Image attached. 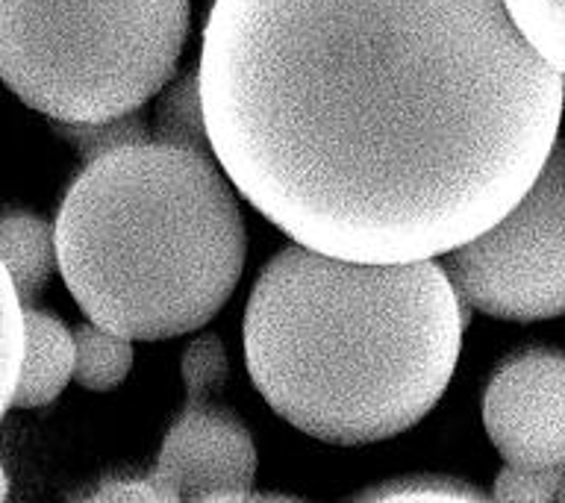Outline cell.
<instances>
[{"mask_svg":"<svg viewBox=\"0 0 565 503\" xmlns=\"http://www.w3.org/2000/svg\"><path fill=\"white\" fill-rule=\"evenodd\" d=\"M198 83L212 157L295 245L415 263L521 201L565 79L503 0H212Z\"/></svg>","mask_w":565,"mask_h":503,"instance_id":"obj_1","label":"cell"},{"mask_svg":"<svg viewBox=\"0 0 565 503\" xmlns=\"http://www.w3.org/2000/svg\"><path fill=\"white\" fill-rule=\"evenodd\" d=\"M468 309L436 259L356 263L286 247L247 300V371L274 413L312 439H392L445 395Z\"/></svg>","mask_w":565,"mask_h":503,"instance_id":"obj_2","label":"cell"},{"mask_svg":"<svg viewBox=\"0 0 565 503\" xmlns=\"http://www.w3.org/2000/svg\"><path fill=\"white\" fill-rule=\"evenodd\" d=\"M56 268L79 309L124 339L210 324L236 291L247 236L212 157L145 141L86 162L56 224Z\"/></svg>","mask_w":565,"mask_h":503,"instance_id":"obj_3","label":"cell"},{"mask_svg":"<svg viewBox=\"0 0 565 503\" xmlns=\"http://www.w3.org/2000/svg\"><path fill=\"white\" fill-rule=\"evenodd\" d=\"M189 0H0V79L53 121H104L166 86Z\"/></svg>","mask_w":565,"mask_h":503,"instance_id":"obj_4","label":"cell"},{"mask_svg":"<svg viewBox=\"0 0 565 503\" xmlns=\"http://www.w3.org/2000/svg\"><path fill=\"white\" fill-rule=\"evenodd\" d=\"M450 286L466 307L501 321H547L565 309V159L556 141L510 212L450 247Z\"/></svg>","mask_w":565,"mask_h":503,"instance_id":"obj_5","label":"cell"},{"mask_svg":"<svg viewBox=\"0 0 565 503\" xmlns=\"http://www.w3.org/2000/svg\"><path fill=\"white\" fill-rule=\"evenodd\" d=\"M483 424L507 465H565V356L527 351L494 371Z\"/></svg>","mask_w":565,"mask_h":503,"instance_id":"obj_6","label":"cell"},{"mask_svg":"<svg viewBox=\"0 0 565 503\" xmlns=\"http://www.w3.org/2000/svg\"><path fill=\"white\" fill-rule=\"evenodd\" d=\"M256 477V448L233 415L189 406L168 430L148 477L162 501H247Z\"/></svg>","mask_w":565,"mask_h":503,"instance_id":"obj_7","label":"cell"},{"mask_svg":"<svg viewBox=\"0 0 565 503\" xmlns=\"http://www.w3.org/2000/svg\"><path fill=\"white\" fill-rule=\"evenodd\" d=\"M24 315V353L9 404L35 409L60 397L74 371V335L51 312L21 307Z\"/></svg>","mask_w":565,"mask_h":503,"instance_id":"obj_8","label":"cell"},{"mask_svg":"<svg viewBox=\"0 0 565 503\" xmlns=\"http://www.w3.org/2000/svg\"><path fill=\"white\" fill-rule=\"evenodd\" d=\"M0 263L7 268L21 307H30L56 271L53 224L15 212L0 218Z\"/></svg>","mask_w":565,"mask_h":503,"instance_id":"obj_9","label":"cell"},{"mask_svg":"<svg viewBox=\"0 0 565 503\" xmlns=\"http://www.w3.org/2000/svg\"><path fill=\"white\" fill-rule=\"evenodd\" d=\"M157 95L159 100L157 113H153V139L159 145H171V148L194 150V153L212 157L206 121H203L198 71H189V74H180L177 79H168Z\"/></svg>","mask_w":565,"mask_h":503,"instance_id":"obj_10","label":"cell"},{"mask_svg":"<svg viewBox=\"0 0 565 503\" xmlns=\"http://www.w3.org/2000/svg\"><path fill=\"white\" fill-rule=\"evenodd\" d=\"M132 368V339L104 327L83 324L74 330V371L71 377L88 392H113Z\"/></svg>","mask_w":565,"mask_h":503,"instance_id":"obj_11","label":"cell"},{"mask_svg":"<svg viewBox=\"0 0 565 503\" xmlns=\"http://www.w3.org/2000/svg\"><path fill=\"white\" fill-rule=\"evenodd\" d=\"M60 132L77 148L83 162H95L106 153L150 141L141 109L104 118V121H60Z\"/></svg>","mask_w":565,"mask_h":503,"instance_id":"obj_12","label":"cell"},{"mask_svg":"<svg viewBox=\"0 0 565 503\" xmlns=\"http://www.w3.org/2000/svg\"><path fill=\"white\" fill-rule=\"evenodd\" d=\"M503 9L519 33L554 68L565 71V0H503Z\"/></svg>","mask_w":565,"mask_h":503,"instance_id":"obj_13","label":"cell"},{"mask_svg":"<svg viewBox=\"0 0 565 503\" xmlns=\"http://www.w3.org/2000/svg\"><path fill=\"white\" fill-rule=\"evenodd\" d=\"M183 386L189 406H206L212 397L218 395L227 383L230 362L227 351L215 333L198 335L183 351Z\"/></svg>","mask_w":565,"mask_h":503,"instance_id":"obj_14","label":"cell"},{"mask_svg":"<svg viewBox=\"0 0 565 503\" xmlns=\"http://www.w3.org/2000/svg\"><path fill=\"white\" fill-rule=\"evenodd\" d=\"M21 353H24V315H21V300H18L7 268L0 263V418L7 415L12 400L18 368H21Z\"/></svg>","mask_w":565,"mask_h":503,"instance_id":"obj_15","label":"cell"},{"mask_svg":"<svg viewBox=\"0 0 565 503\" xmlns=\"http://www.w3.org/2000/svg\"><path fill=\"white\" fill-rule=\"evenodd\" d=\"M565 489V465L554 468H519L503 465L494 480L498 501L519 503H559Z\"/></svg>","mask_w":565,"mask_h":503,"instance_id":"obj_16","label":"cell"},{"mask_svg":"<svg viewBox=\"0 0 565 503\" xmlns=\"http://www.w3.org/2000/svg\"><path fill=\"white\" fill-rule=\"evenodd\" d=\"M365 501H422V497H433V501H480L483 494L459 485L454 480H436V477H424V480H401L386 489H374V492L362 494Z\"/></svg>","mask_w":565,"mask_h":503,"instance_id":"obj_17","label":"cell"},{"mask_svg":"<svg viewBox=\"0 0 565 503\" xmlns=\"http://www.w3.org/2000/svg\"><path fill=\"white\" fill-rule=\"evenodd\" d=\"M88 501H162L150 480H109L88 494Z\"/></svg>","mask_w":565,"mask_h":503,"instance_id":"obj_18","label":"cell"},{"mask_svg":"<svg viewBox=\"0 0 565 503\" xmlns=\"http://www.w3.org/2000/svg\"><path fill=\"white\" fill-rule=\"evenodd\" d=\"M9 494V480H7V471H3V465H0V501H7Z\"/></svg>","mask_w":565,"mask_h":503,"instance_id":"obj_19","label":"cell"}]
</instances>
